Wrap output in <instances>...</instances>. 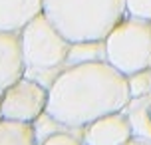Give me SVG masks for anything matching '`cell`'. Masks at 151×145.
Here are the masks:
<instances>
[{"instance_id":"1","label":"cell","mask_w":151,"mask_h":145,"mask_svg":"<svg viewBox=\"0 0 151 145\" xmlns=\"http://www.w3.org/2000/svg\"><path fill=\"white\" fill-rule=\"evenodd\" d=\"M131 99L127 76L106 58L68 64L50 84L46 113L60 127L82 129L106 113L125 109Z\"/></svg>"},{"instance_id":"2","label":"cell","mask_w":151,"mask_h":145,"mask_svg":"<svg viewBox=\"0 0 151 145\" xmlns=\"http://www.w3.org/2000/svg\"><path fill=\"white\" fill-rule=\"evenodd\" d=\"M44 14L72 42H104L125 16L123 0H44Z\"/></svg>"},{"instance_id":"3","label":"cell","mask_w":151,"mask_h":145,"mask_svg":"<svg viewBox=\"0 0 151 145\" xmlns=\"http://www.w3.org/2000/svg\"><path fill=\"white\" fill-rule=\"evenodd\" d=\"M20 40L28 76L40 80L42 74H60L68 66L74 44L58 30V26L44 12L32 18L20 30Z\"/></svg>"},{"instance_id":"4","label":"cell","mask_w":151,"mask_h":145,"mask_svg":"<svg viewBox=\"0 0 151 145\" xmlns=\"http://www.w3.org/2000/svg\"><path fill=\"white\" fill-rule=\"evenodd\" d=\"M104 58L125 76L151 70V20L125 14L104 40Z\"/></svg>"},{"instance_id":"5","label":"cell","mask_w":151,"mask_h":145,"mask_svg":"<svg viewBox=\"0 0 151 145\" xmlns=\"http://www.w3.org/2000/svg\"><path fill=\"white\" fill-rule=\"evenodd\" d=\"M50 88L40 80L24 74L8 85L0 98V117L36 123L48 109Z\"/></svg>"},{"instance_id":"6","label":"cell","mask_w":151,"mask_h":145,"mask_svg":"<svg viewBox=\"0 0 151 145\" xmlns=\"http://www.w3.org/2000/svg\"><path fill=\"white\" fill-rule=\"evenodd\" d=\"M129 137H133V129L125 109L106 113L82 127L83 145H123Z\"/></svg>"},{"instance_id":"7","label":"cell","mask_w":151,"mask_h":145,"mask_svg":"<svg viewBox=\"0 0 151 145\" xmlns=\"http://www.w3.org/2000/svg\"><path fill=\"white\" fill-rule=\"evenodd\" d=\"M26 74L20 32L0 30V92Z\"/></svg>"},{"instance_id":"8","label":"cell","mask_w":151,"mask_h":145,"mask_svg":"<svg viewBox=\"0 0 151 145\" xmlns=\"http://www.w3.org/2000/svg\"><path fill=\"white\" fill-rule=\"evenodd\" d=\"M40 12L44 0H0V30L20 32Z\"/></svg>"},{"instance_id":"9","label":"cell","mask_w":151,"mask_h":145,"mask_svg":"<svg viewBox=\"0 0 151 145\" xmlns=\"http://www.w3.org/2000/svg\"><path fill=\"white\" fill-rule=\"evenodd\" d=\"M36 123L0 117V145H38Z\"/></svg>"},{"instance_id":"10","label":"cell","mask_w":151,"mask_h":145,"mask_svg":"<svg viewBox=\"0 0 151 145\" xmlns=\"http://www.w3.org/2000/svg\"><path fill=\"white\" fill-rule=\"evenodd\" d=\"M125 113L131 121L133 135L151 141V92L131 98L125 106Z\"/></svg>"},{"instance_id":"11","label":"cell","mask_w":151,"mask_h":145,"mask_svg":"<svg viewBox=\"0 0 151 145\" xmlns=\"http://www.w3.org/2000/svg\"><path fill=\"white\" fill-rule=\"evenodd\" d=\"M127 82H129L131 98L149 93L151 92V70H141V72L131 74V76H127Z\"/></svg>"},{"instance_id":"12","label":"cell","mask_w":151,"mask_h":145,"mask_svg":"<svg viewBox=\"0 0 151 145\" xmlns=\"http://www.w3.org/2000/svg\"><path fill=\"white\" fill-rule=\"evenodd\" d=\"M38 145H83L82 137H76L72 129H62V131H52L50 135L40 139Z\"/></svg>"},{"instance_id":"13","label":"cell","mask_w":151,"mask_h":145,"mask_svg":"<svg viewBox=\"0 0 151 145\" xmlns=\"http://www.w3.org/2000/svg\"><path fill=\"white\" fill-rule=\"evenodd\" d=\"M125 2V14L151 20V0H123Z\"/></svg>"},{"instance_id":"14","label":"cell","mask_w":151,"mask_h":145,"mask_svg":"<svg viewBox=\"0 0 151 145\" xmlns=\"http://www.w3.org/2000/svg\"><path fill=\"white\" fill-rule=\"evenodd\" d=\"M123 145H151V141H149V139L139 137V135H133V137H129Z\"/></svg>"},{"instance_id":"15","label":"cell","mask_w":151,"mask_h":145,"mask_svg":"<svg viewBox=\"0 0 151 145\" xmlns=\"http://www.w3.org/2000/svg\"><path fill=\"white\" fill-rule=\"evenodd\" d=\"M0 98H2V92H0Z\"/></svg>"}]
</instances>
